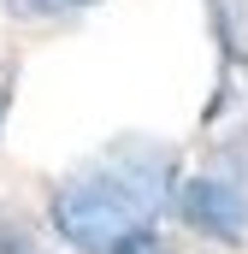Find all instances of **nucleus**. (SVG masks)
I'll use <instances>...</instances> for the list:
<instances>
[{
    "instance_id": "f03ea898",
    "label": "nucleus",
    "mask_w": 248,
    "mask_h": 254,
    "mask_svg": "<svg viewBox=\"0 0 248 254\" xmlns=\"http://www.w3.org/2000/svg\"><path fill=\"white\" fill-rule=\"evenodd\" d=\"M178 207H184V219L195 231H207L219 243H243L248 237V201L225 178H189L178 190Z\"/></svg>"
},
{
    "instance_id": "39448f33",
    "label": "nucleus",
    "mask_w": 248,
    "mask_h": 254,
    "mask_svg": "<svg viewBox=\"0 0 248 254\" xmlns=\"http://www.w3.org/2000/svg\"><path fill=\"white\" fill-rule=\"evenodd\" d=\"M0 254H42L36 243H30V231L12 219V225H0Z\"/></svg>"
},
{
    "instance_id": "f257e3e1",
    "label": "nucleus",
    "mask_w": 248,
    "mask_h": 254,
    "mask_svg": "<svg viewBox=\"0 0 248 254\" xmlns=\"http://www.w3.org/2000/svg\"><path fill=\"white\" fill-rule=\"evenodd\" d=\"M166 172L172 160L160 148H142V142L113 148L101 166L77 172L54 195V231L83 254H113L124 237L148 231L154 213L166 207Z\"/></svg>"
},
{
    "instance_id": "20e7f679",
    "label": "nucleus",
    "mask_w": 248,
    "mask_h": 254,
    "mask_svg": "<svg viewBox=\"0 0 248 254\" xmlns=\"http://www.w3.org/2000/svg\"><path fill=\"white\" fill-rule=\"evenodd\" d=\"M113 254H172V243H166V237H154V231H136V237H124Z\"/></svg>"
},
{
    "instance_id": "7ed1b4c3",
    "label": "nucleus",
    "mask_w": 248,
    "mask_h": 254,
    "mask_svg": "<svg viewBox=\"0 0 248 254\" xmlns=\"http://www.w3.org/2000/svg\"><path fill=\"white\" fill-rule=\"evenodd\" d=\"M83 6H95V0H6V12H18V18H65Z\"/></svg>"
},
{
    "instance_id": "423d86ee",
    "label": "nucleus",
    "mask_w": 248,
    "mask_h": 254,
    "mask_svg": "<svg viewBox=\"0 0 248 254\" xmlns=\"http://www.w3.org/2000/svg\"><path fill=\"white\" fill-rule=\"evenodd\" d=\"M0 113H6V89H0Z\"/></svg>"
}]
</instances>
